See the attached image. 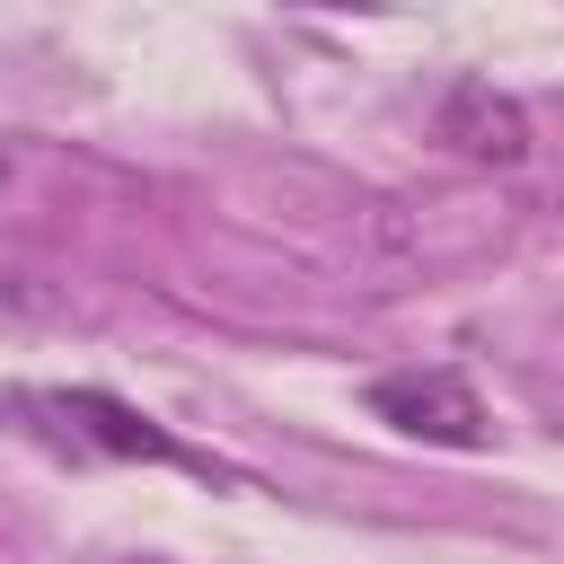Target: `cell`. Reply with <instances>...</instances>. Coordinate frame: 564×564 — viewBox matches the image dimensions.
Wrapping results in <instances>:
<instances>
[{
    "mask_svg": "<svg viewBox=\"0 0 564 564\" xmlns=\"http://www.w3.org/2000/svg\"><path fill=\"white\" fill-rule=\"evenodd\" d=\"M9 414H26V432H44L53 449H79V458H159V467H203V458H185L150 414H132V405L106 397V388H18Z\"/></svg>",
    "mask_w": 564,
    "mask_h": 564,
    "instance_id": "6da1fadb",
    "label": "cell"
},
{
    "mask_svg": "<svg viewBox=\"0 0 564 564\" xmlns=\"http://www.w3.org/2000/svg\"><path fill=\"white\" fill-rule=\"evenodd\" d=\"M370 414L414 432V441H441V449L485 441V397L458 370H388V379H370Z\"/></svg>",
    "mask_w": 564,
    "mask_h": 564,
    "instance_id": "7a4b0ae2",
    "label": "cell"
},
{
    "mask_svg": "<svg viewBox=\"0 0 564 564\" xmlns=\"http://www.w3.org/2000/svg\"><path fill=\"white\" fill-rule=\"evenodd\" d=\"M441 141L476 167H520L529 159V106L494 79H449L441 97Z\"/></svg>",
    "mask_w": 564,
    "mask_h": 564,
    "instance_id": "3957f363",
    "label": "cell"
},
{
    "mask_svg": "<svg viewBox=\"0 0 564 564\" xmlns=\"http://www.w3.org/2000/svg\"><path fill=\"white\" fill-rule=\"evenodd\" d=\"M9 176H18V150H9V141H0V185H9Z\"/></svg>",
    "mask_w": 564,
    "mask_h": 564,
    "instance_id": "277c9868",
    "label": "cell"
}]
</instances>
